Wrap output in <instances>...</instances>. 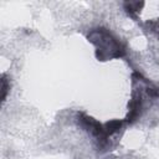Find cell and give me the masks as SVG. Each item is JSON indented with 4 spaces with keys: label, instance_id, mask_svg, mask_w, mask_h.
I'll return each mask as SVG.
<instances>
[{
    "label": "cell",
    "instance_id": "6da1fadb",
    "mask_svg": "<svg viewBox=\"0 0 159 159\" xmlns=\"http://www.w3.org/2000/svg\"><path fill=\"white\" fill-rule=\"evenodd\" d=\"M87 39L96 46V57L99 61H108L124 55L122 43L104 27L92 30L87 35Z\"/></svg>",
    "mask_w": 159,
    "mask_h": 159
},
{
    "label": "cell",
    "instance_id": "7a4b0ae2",
    "mask_svg": "<svg viewBox=\"0 0 159 159\" xmlns=\"http://www.w3.org/2000/svg\"><path fill=\"white\" fill-rule=\"evenodd\" d=\"M78 119H80L82 127H83L86 130L91 132V134H92L97 140H99V142H106V139L108 138V135H107V133H106V130H104V125H102V124H101L99 122H97L94 118L88 117V116H86V114H83V113L78 114Z\"/></svg>",
    "mask_w": 159,
    "mask_h": 159
},
{
    "label": "cell",
    "instance_id": "3957f363",
    "mask_svg": "<svg viewBox=\"0 0 159 159\" xmlns=\"http://www.w3.org/2000/svg\"><path fill=\"white\" fill-rule=\"evenodd\" d=\"M128 108H129V112L127 116V122L132 123L140 116V111H142V96H140V93H133L132 99L128 103Z\"/></svg>",
    "mask_w": 159,
    "mask_h": 159
},
{
    "label": "cell",
    "instance_id": "277c9868",
    "mask_svg": "<svg viewBox=\"0 0 159 159\" xmlns=\"http://www.w3.org/2000/svg\"><path fill=\"white\" fill-rule=\"evenodd\" d=\"M122 127V120H118V119H113V120H109L104 124V130L107 133V135H111L116 132H118Z\"/></svg>",
    "mask_w": 159,
    "mask_h": 159
},
{
    "label": "cell",
    "instance_id": "5b68a950",
    "mask_svg": "<svg viewBox=\"0 0 159 159\" xmlns=\"http://www.w3.org/2000/svg\"><path fill=\"white\" fill-rule=\"evenodd\" d=\"M143 5H144V2L143 1H135V2H133V1H129V2H125L124 4V9L127 10V12H129V14H133V12H138V11H140V9L143 7Z\"/></svg>",
    "mask_w": 159,
    "mask_h": 159
},
{
    "label": "cell",
    "instance_id": "8992f818",
    "mask_svg": "<svg viewBox=\"0 0 159 159\" xmlns=\"http://www.w3.org/2000/svg\"><path fill=\"white\" fill-rule=\"evenodd\" d=\"M7 88H9V86H7L6 77H5V75H2V77H1V102H4L5 98H6Z\"/></svg>",
    "mask_w": 159,
    "mask_h": 159
}]
</instances>
